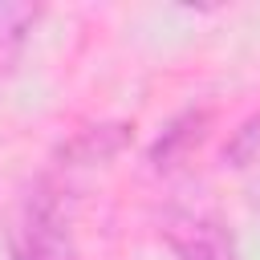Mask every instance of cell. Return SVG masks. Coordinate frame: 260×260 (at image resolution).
I'll list each match as a JSON object with an SVG mask.
<instances>
[{"label":"cell","mask_w":260,"mask_h":260,"mask_svg":"<svg viewBox=\"0 0 260 260\" xmlns=\"http://www.w3.org/2000/svg\"><path fill=\"white\" fill-rule=\"evenodd\" d=\"M12 256L16 260H81L57 187L37 183L24 195L12 228Z\"/></svg>","instance_id":"cell-1"},{"label":"cell","mask_w":260,"mask_h":260,"mask_svg":"<svg viewBox=\"0 0 260 260\" xmlns=\"http://www.w3.org/2000/svg\"><path fill=\"white\" fill-rule=\"evenodd\" d=\"M171 244L179 252V260H236L232 236L219 219L211 215H187L171 223Z\"/></svg>","instance_id":"cell-2"},{"label":"cell","mask_w":260,"mask_h":260,"mask_svg":"<svg viewBox=\"0 0 260 260\" xmlns=\"http://www.w3.org/2000/svg\"><path fill=\"white\" fill-rule=\"evenodd\" d=\"M32 20H37V8H28V4H0V57H8L24 41Z\"/></svg>","instance_id":"cell-3"}]
</instances>
